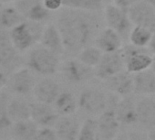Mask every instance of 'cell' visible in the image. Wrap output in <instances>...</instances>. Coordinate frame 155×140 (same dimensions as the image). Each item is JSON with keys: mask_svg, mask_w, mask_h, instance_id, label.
I'll use <instances>...</instances> for the list:
<instances>
[{"mask_svg": "<svg viewBox=\"0 0 155 140\" xmlns=\"http://www.w3.org/2000/svg\"><path fill=\"white\" fill-rule=\"evenodd\" d=\"M57 27L65 51L79 53L96 39L99 22L92 12L65 8L58 17Z\"/></svg>", "mask_w": 155, "mask_h": 140, "instance_id": "cell-1", "label": "cell"}, {"mask_svg": "<svg viewBox=\"0 0 155 140\" xmlns=\"http://www.w3.org/2000/svg\"><path fill=\"white\" fill-rule=\"evenodd\" d=\"M45 26L25 19L9 30L14 46L19 52H25L41 40Z\"/></svg>", "mask_w": 155, "mask_h": 140, "instance_id": "cell-2", "label": "cell"}, {"mask_svg": "<svg viewBox=\"0 0 155 140\" xmlns=\"http://www.w3.org/2000/svg\"><path fill=\"white\" fill-rule=\"evenodd\" d=\"M59 55L41 46L34 48L28 54V66L32 72L49 76L54 74L58 69Z\"/></svg>", "mask_w": 155, "mask_h": 140, "instance_id": "cell-3", "label": "cell"}, {"mask_svg": "<svg viewBox=\"0 0 155 140\" xmlns=\"http://www.w3.org/2000/svg\"><path fill=\"white\" fill-rule=\"evenodd\" d=\"M120 52L124 60L125 71L131 74L150 69L154 63L153 55L147 48H139L130 44L123 47Z\"/></svg>", "mask_w": 155, "mask_h": 140, "instance_id": "cell-4", "label": "cell"}, {"mask_svg": "<svg viewBox=\"0 0 155 140\" xmlns=\"http://www.w3.org/2000/svg\"><path fill=\"white\" fill-rule=\"evenodd\" d=\"M22 59L14 46L9 30L0 27V69L8 76L19 69Z\"/></svg>", "mask_w": 155, "mask_h": 140, "instance_id": "cell-5", "label": "cell"}, {"mask_svg": "<svg viewBox=\"0 0 155 140\" xmlns=\"http://www.w3.org/2000/svg\"><path fill=\"white\" fill-rule=\"evenodd\" d=\"M104 16L109 28L117 31L121 37L130 35L133 24L129 18L127 9H121L115 4L109 5L104 10Z\"/></svg>", "mask_w": 155, "mask_h": 140, "instance_id": "cell-6", "label": "cell"}, {"mask_svg": "<svg viewBox=\"0 0 155 140\" xmlns=\"http://www.w3.org/2000/svg\"><path fill=\"white\" fill-rule=\"evenodd\" d=\"M125 69L124 60L120 51L103 53L99 64L94 68L95 76L101 80H108Z\"/></svg>", "mask_w": 155, "mask_h": 140, "instance_id": "cell-7", "label": "cell"}, {"mask_svg": "<svg viewBox=\"0 0 155 140\" xmlns=\"http://www.w3.org/2000/svg\"><path fill=\"white\" fill-rule=\"evenodd\" d=\"M14 6L27 20L44 24L50 19L51 12L44 6L43 0H16Z\"/></svg>", "mask_w": 155, "mask_h": 140, "instance_id": "cell-8", "label": "cell"}, {"mask_svg": "<svg viewBox=\"0 0 155 140\" xmlns=\"http://www.w3.org/2000/svg\"><path fill=\"white\" fill-rule=\"evenodd\" d=\"M36 83L29 68H20L12 73L8 79L7 86L14 94L21 96L33 93Z\"/></svg>", "mask_w": 155, "mask_h": 140, "instance_id": "cell-9", "label": "cell"}, {"mask_svg": "<svg viewBox=\"0 0 155 140\" xmlns=\"http://www.w3.org/2000/svg\"><path fill=\"white\" fill-rule=\"evenodd\" d=\"M62 74L68 83L73 84L85 83L95 75L93 68L87 66L78 59L66 60L62 66Z\"/></svg>", "mask_w": 155, "mask_h": 140, "instance_id": "cell-10", "label": "cell"}, {"mask_svg": "<svg viewBox=\"0 0 155 140\" xmlns=\"http://www.w3.org/2000/svg\"><path fill=\"white\" fill-rule=\"evenodd\" d=\"M129 18L133 26H141L155 32V10L145 0L131 6L128 9Z\"/></svg>", "mask_w": 155, "mask_h": 140, "instance_id": "cell-11", "label": "cell"}, {"mask_svg": "<svg viewBox=\"0 0 155 140\" xmlns=\"http://www.w3.org/2000/svg\"><path fill=\"white\" fill-rule=\"evenodd\" d=\"M79 106L87 114L101 115L107 107L105 94L96 89H88L82 92L79 98Z\"/></svg>", "mask_w": 155, "mask_h": 140, "instance_id": "cell-12", "label": "cell"}, {"mask_svg": "<svg viewBox=\"0 0 155 140\" xmlns=\"http://www.w3.org/2000/svg\"><path fill=\"white\" fill-rule=\"evenodd\" d=\"M98 139L115 140L120 134V125L115 110H105L97 120Z\"/></svg>", "mask_w": 155, "mask_h": 140, "instance_id": "cell-13", "label": "cell"}, {"mask_svg": "<svg viewBox=\"0 0 155 140\" xmlns=\"http://www.w3.org/2000/svg\"><path fill=\"white\" fill-rule=\"evenodd\" d=\"M31 119L41 127H51L58 120V114L51 104L43 103L31 104Z\"/></svg>", "mask_w": 155, "mask_h": 140, "instance_id": "cell-14", "label": "cell"}, {"mask_svg": "<svg viewBox=\"0 0 155 140\" xmlns=\"http://www.w3.org/2000/svg\"><path fill=\"white\" fill-rule=\"evenodd\" d=\"M33 94L38 102L52 104L60 94L58 84L50 78H44L36 84Z\"/></svg>", "mask_w": 155, "mask_h": 140, "instance_id": "cell-15", "label": "cell"}, {"mask_svg": "<svg viewBox=\"0 0 155 140\" xmlns=\"http://www.w3.org/2000/svg\"><path fill=\"white\" fill-rule=\"evenodd\" d=\"M95 44L103 53L120 51L123 48L122 37L109 27L98 34L95 39Z\"/></svg>", "mask_w": 155, "mask_h": 140, "instance_id": "cell-16", "label": "cell"}, {"mask_svg": "<svg viewBox=\"0 0 155 140\" xmlns=\"http://www.w3.org/2000/svg\"><path fill=\"white\" fill-rule=\"evenodd\" d=\"M106 85L110 92L122 97L134 92L133 76H131V73L127 71H122L106 80Z\"/></svg>", "mask_w": 155, "mask_h": 140, "instance_id": "cell-17", "label": "cell"}, {"mask_svg": "<svg viewBox=\"0 0 155 140\" xmlns=\"http://www.w3.org/2000/svg\"><path fill=\"white\" fill-rule=\"evenodd\" d=\"M40 43L41 46L58 55H61L65 51L62 37L57 25L48 24L45 26Z\"/></svg>", "mask_w": 155, "mask_h": 140, "instance_id": "cell-18", "label": "cell"}, {"mask_svg": "<svg viewBox=\"0 0 155 140\" xmlns=\"http://www.w3.org/2000/svg\"><path fill=\"white\" fill-rule=\"evenodd\" d=\"M134 93L141 95L155 94V72L150 68L133 74Z\"/></svg>", "mask_w": 155, "mask_h": 140, "instance_id": "cell-19", "label": "cell"}, {"mask_svg": "<svg viewBox=\"0 0 155 140\" xmlns=\"http://www.w3.org/2000/svg\"><path fill=\"white\" fill-rule=\"evenodd\" d=\"M138 122L150 130H155V101L150 98L141 99L137 104Z\"/></svg>", "mask_w": 155, "mask_h": 140, "instance_id": "cell-20", "label": "cell"}, {"mask_svg": "<svg viewBox=\"0 0 155 140\" xmlns=\"http://www.w3.org/2000/svg\"><path fill=\"white\" fill-rule=\"evenodd\" d=\"M115 114L120 125H130L138 122L136 105L133 101L126 96L121 98L117 104Z\"/></svg>", "mask_w": 155, "mask_h": 140, "instance_id": "cell-21", "label": "cell"}, {"mask_svg": "<svg viewBox=\"0 0 155 140\" xmlns=\"http://www.w3.org/2000/svg\"><path fill=\"white\" fill-rule=\"evenodd\" d=\"M55 126L59 140H78L81 125L70 115L58 118Z\"/></svg>", "mask_w": 155, "mask_h": 140, "instance_id": "cell-22", "label": "cell"}, {"mask_svg": "<svg viewBox=\"0 0 155 140\" xmlns=\"http://www.w3.org/2000/svg\"><path fill=\"white\" fill-rule=\"evenodd\" d=\"M38 131V125L30 118L16 122L11 126V135L14 140H34Z\"/></svg>", "mask_w": 155, "mask_h": 140, "instance_id": "cell-23", "label": "cell"}, {"mask_svg": "<svg viewBox=\"0 0 155 140\" xmlns=\"http://www.w3.org/2000/svg\"><path fill=\"white\" fill-rule=\"evenodd\" d=\"M78 106L79 102H77L75 96L69 92L60 93L54 103V108L61 116L72 115L76 112Z\"/></svg>", "mask_w": 155, "mask_h": 140, "instance_id": "cell-24", "label": "cell"}, {"mask_svg": "<svg viewBox=\"0 0 155 140\" xmlns=\"http://www.w3.org/2000/svg\"><path fill=\"white\" fill-rule=\"evenodd\" d=\"M24 20V17L14 5H8L0 8V27L1 28L10 30Z\"/></svg>", "mask_w": 155, "mask_h": 140, "instance_id": "cell-25", "label": "cell"}, {"mask_svg": "<svg viewBox=\"0 0 155 140\" xmlns=\"http://www.w3.org/2000/svg\"><path fill=\"white\" fill-rule=\"evenodd\" d=\"M8 114L13 123L30 119L31 105L22 99H10L8 104Z\"/></svg>", "mask_w": 155, "mask_h": 140, "instance_id": "cell-26", "label": "cell"}, {"mask_svg": "<svg viewBox=\"0 0 155 140\" xmlns=\"http://www.w3.org/2000/svg\"><path fill=\"white\" fill-rule=\"evenodd\" d=\"M153 33L145 27L133 26L129 35L130 44L139 48H148Z\"/></svg>", "mask_w": 155, "mask_h": 140, "instance_id": "cell-27", "label": "cell"}, {"mask_svg": "<svg viewBox=\"0 0 155 140\" xmlns=\"http://www.w3.org/2000/svg\"><path fill=\"white\" fill-rule=\"evenodd\" d=\"M102 56L103 52L97 46L90 45L78 53L77 59L80 60L82 63L86 64L87 66H90L94 69L101 61Z\"/></svg>", "mask_w": 155, "mask_h": 140, "instance_id": "cell-28", "label": "cell"}, {"mask_svg": "<svg viewBox=\"0 0 155 140\" xmlns=\"http://www.w3.org/2000/svg\"><path fill=\"white\" fill-rule=\"evenodd\" d=\"M64 8L96 12L102 9L103 0H62Z\"/></svg>", "mask_w": 155, "mask_h": 140, "instance_id": "cell-29", "label": "cell"}, {"mask_svg": "<svg viewBox=\"0 0 155 140\" xmlns=\"http://www.w3.org/2000/svg\"><path fill=\"white\" fill-rule=\"evenodd\" d=\"M9 101L10 99L6 92H0V130H5L12 126L13 124L8 114Z\"/></svg>", "mask_w": 155, "mask_h": 140, "instance_id": "cell-30", "label": "cell"}, {"mask_svg": "<svg viewBox=\"0 0 155 140\" xmlns=\"http://www.w3.org/2000/svg\"><path fill=\"white\" fill-rule=\"evenodd\" d=\"M78 140H98L97 120L89 118L81 125Z\"/></svg>", "mask_w": 155, "mask_h": 140, "instance_id": "cell-31", "label": "cell"}, {"mask_svg": "<svg viewBox=\"0 0 155 140\" xmlns=\"http://www.w3.org/2000/svg\"><path fill=\"white\" fill-rule=\"evenodd\" d=\"M34 140H59L56 130L50 127H42L38 129Z\"/></svg>", "mask_w": 155, "mask_h": 140, "instance_id": "cell-32", "label": "cell"}, {"mask_svg": "<svg viewBox=\"0 0 155 140\" xmlns=\"http://www.w3.org/2000/svg\"><path fill=\"white\" fill-rule=\"evenodd\" d=\"M44 6L50 11H57L63 7L62 0H43Z\"/></svg>", "mask_w": 155, "mask_h": 140, "instance_id": "cell-33", "label": "cell"}, {"mask_svg": "<svg viewBox=\"0 0 155 140\" xmlns=\"http://www.w3.org/2000/svg\"><path fill=\"white\" fill-rule=\"evenodd\" d=\"M115 140H142L140 135L133 132H125L119 134Z\"/></svg>", "mask_w": 155, "mask_h": 140, "instance_id": "cell-34", "label": "cell"}, {"mask_svg": "<svg viewBox=\"0 0 155 140\" xmlns=\"http://www.w3.org/2000/svg\"><path fill=\"white\" fill-rule=\"evenodd\" d=\"M139 1L140 0H114V4L121 9L128 10L131 6H133Z\"/></svg>", "mask_w": 155, "mask_h": 140, "instance_id": "cell-35", "label": "cell"}, {"mask_svg": "<svg viewBox=\"0 0 155 140\" xmlns=\"http://www.w3.org/2000/svg\"><path fill=\"white\" fill-rule=\"evenodd\" d=\"M8 79V75L0 69V92L3 90L5 86H7Z\"/></svg>", "mask_w": 155, "mask_h": 140, "instance_id": "cell-36", "label": "cell"}, {"mask_svg": "<svg viewBox=\"0 0 155 140\" xmlns=\"http://www.w3.org/2000/svg\"><path fill=\"white\" fill-rule=\"evenodd\" d=\"M149 50L151 52L152 55H155V32L153 33L152 35V38H151V40L149 44Z\"/></svg>", "mask_w": 155, "mask_h": 140, "instance_id": "cell-37", "label": "cell"}, {"mask_svg": "<svg viewBox=\"0 0 155 140\" xmlns=\"http://www.w3.org/2000/svg\"><path fill=\"white\" fill-rule=\"evenodd\" d=\"M147 3H149L150 5V7L155 10V0H145Z\"/></svg>", "mask_w": 155, "mask_h": 140, "instance_id": "cell-38", "label": "cell"}, {"mask_svg": "<svg viewBox=\"0 0 155 140\" xmlns=\"http://www.w3.org/2000/svg\"><path fill=\"white\" fill-rule=\"evenodd\" d=\"M0 1L4 3H9V2H15L16 0H0Z\"/></svg>", "mask_w": 155, "mask_h": 140, "instance_id": "cell-39", "label": "cell"}, {"mask_svg": "<svg viewBox=\"0 0 155 140\" xmlns=\"http://www.w3.org/2000/svg\"><path fill=\"white\" fill-rule=\"evenodd\" d=\"M151 69L153 70V71L155 72V61H154V63H153V65L151 66Z\"/></svg>", "mask_w": 155, "mask_h": 140, "instance_id": "cell-40", "label": "cell"}, {"mask_svg": "<svg viewBox=\"0 0 155 140\" xmlns=\"http://www.w3.org/2000/svg\"><path fill=\"white\" fill-rule=\"evenodd\" d=\"M153 59H154V61H155V55H153Z\"/></svg>", "mask_w": 155, "mask_h": 140, "instance_id": "cell-41", "label": "cell"}, {"mask_svg": "<svg viewBox=\"0 0 155 140\" xmlns=\"http://www.w3.org/2000/svg\"><path fill=\"white\" fill-rule=\"evenodd\" d=\"M98 140H99V139H98Z\"/></svg>", "mask_w": 155, "mask_h": 140, "instance_id": "cell-42", "label": "cell"}, {"mask_svg": "<svg viewBox=\"0 0 155 140\" xmlns=\"http://www.w3.org/2000/svg\"><path fill=\"white\" fill-rule=\"evenodd\" d=\"M154 140H155V139H154Z\"/></svg>", "mask_w": 155, "mask_h": 140, "instance_id": "cell-43", "label": "cell"}]
</instances>
